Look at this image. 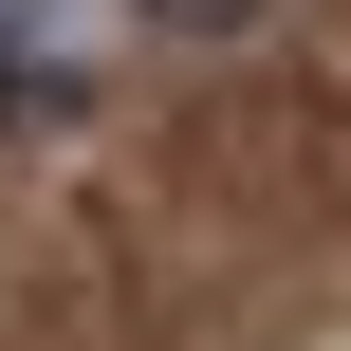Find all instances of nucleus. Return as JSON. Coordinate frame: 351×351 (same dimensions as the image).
<instances>
[{
	"mask_svg": "<svg viewBox=\"0 0 351 351\" xmlns=\"http://www.w3.org/2000/svg\"><path fill=\"white\" fill-rule=\"evenodd\" d=\"M111 56V0H0V93H74Z\"/></svg>",
	"mask_w": 351,
	"mask_h": 351,
	"instance_id": "obj_1",
	"label": "nucleus"
}]
</instances>
